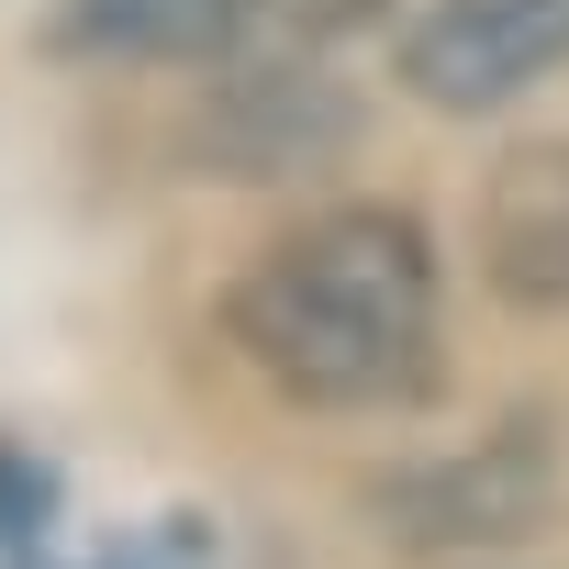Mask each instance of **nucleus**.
<instances>
[{
	"instance_id": "nucleus-1",
	"label": "nucleus",
	"mask_w": 569,
	"mask_h": 569,
	"mask_svg": "<svg viewBox=\"0 0 569 569\" xmlns=\"http://www.w3.org/2000/svg\"><path fill=\"white\" fill-rule=\"evenodd\" d=\"M223 347L291 413H425L447 391V268L425 212L325 201L223 291Z\"/></svg>"
},
{
	"instance_id": "nucleus-8",
	"label": "nucleus",
	"mask_w": 569,
	"mask_h": 569,
	"mask_svg": "<svg viewBox=\"0 0 569 569\" xmlns=\"http://www.w3.org/2000/svg\"><path fill=\"white\" fill-rule=\"evenodd\" d=\"M257 23H279L291 46H336V34L391 23V0H257Z\"/></svg>"
},
{
	"instance_id": "nucleus-3",
	"label": "nucleus",
	"mask_w": 569,
	"mask_h": 569,
	"mask_svg": "<svg viewBox=\"0 0 569 569\" xmlns=\"http://www.w3.org/2000/svg\"><path fill=\"white\" fill-rule=\"evenodd\" d=\"M547 502H558V458L536 425H502L458 458H413L369 491L380 536H402V547H513L547 525Z\"/></svg>"
},
{
	"instance_id": "nucleus-9",
	"label": "nucleus",
	"mask_w": 569,
	"mask_h": 569,
	"mask_svg": "<svg viewBox=\"0 0 569 569\" xmlns=\"http://www.w3.org/2000/svg\"><path fill=\"white\" fill-rule=\"evenodd\" d=\"M0 569H46V558H0Z\"/></svg>"
},
{
	"instance_id": "nucleus-4",
	"label": "nucleus",
	"mask_w": 569,
	"mask_h": 569,
	"mask_svg": "<svg viewBox=\"0 0 569 569\" xmlns=\"http://www.w3.org/2000/svg\"><path fill=\"white\" fill-rule=\"evenodd\" d=\"M358 90L302 68V57H246L201 101V168L212 179H313L358 146Z\"/></svg>"
},
{
	"instance_id": "nucleus-6",
	"label": "nucleus",
	"mask_w": 569,
	"mask_h": 569,
	"mask_svg": "<svg viewBox=\"0 0 569 569\" xmlns=\"http://www.w3.org/2000/svg\"><path fill=\"white\" fill-rule=\"evenodd\" d=\"M257 23V0H57L46 57L68 68H212Z\"/></svg>"
},
{
	"instance_id": "nucleus-5",
	"label": "nucleus",
	"mask_w": 569,
	"mask_h": 569,
	"mask_svg": "<svg viewBox=\"0 0 569 569\" xmlns=\"http://www.w3.org/2000/svg\"><path fill=\"white\" fill-rule=\"evenodd\" d=\"M469 234H480V279L513 313L569 325V134H536V146L491 157L480 201H469Z\"/></svg>"
},
{
	"instance_id": "nucleus-2",
	"label": "nucleus",
	"mask_w": 569,
	"mask_h": 569,
	"mask_svg": "<svg viewBox=\"0 0 569 569\" xmlns=\"http://www.w3.org/2000/svg\"><path fill=\"white\" fill-rule=\"evenodd\" d=\"M569 68V0H425L391 46V79L425 112H502Z\"/></svg>"
},
{
	"instance_id": "nucleus-7",
	"label": "nucleus",
	"mask_w": 569,
	"mask_h": 569,
	"mask_svg": "<svg viewBox=\"0 0 569 569\" xmlns=\"http://www.w3.org/2000/svg\"><path fill=\"white\" fill-rule=\"evenodd\" d=\"M46 525H57V458L0 447V558H34Z\"/></svg>"
}]
</instances>
